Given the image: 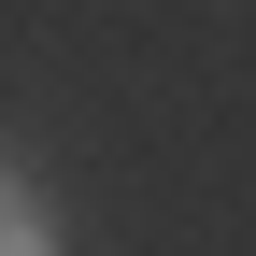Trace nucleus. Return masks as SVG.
I'll return each mask as SVG.
<instances>
[{
  "label": "nucleus",
  "mask_w": 256,
  "mask_h": 256,
  "mask_svg": "<svg viewBox=\"0 0 256 256\" xmlns=\"http://www.w3.org/2000/svg\"><path fill=\"white\" fill-rule=\"evenodd\" d=\"M0 256H43V200H28L14 171H0Z\"/></svg>",
  "instance_id": "obj_1"
}]
</instances>
